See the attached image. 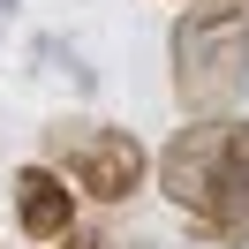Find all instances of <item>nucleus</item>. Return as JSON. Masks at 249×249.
Here are the masks:
<instances>
[{"instance_id": "nucleus-1", "label": "nucleus", "mask_w": 249, "mask_h": 249, "mask_svg": "<svg viewBox=\"0 0 249 249\" xmlns=\"http://www.w3.org/2000/svg\"><path fill=\"white\" fill-rule=\"evenodd\" d=\"M159 189L189 219L196 242L249 249V121H234V113L181 121L174 143L159 151Z\"/></svg>"}, {"instance_id": "nucleus-2", "label": "nucleus", "mask_w": 249, "mask_h": 249, "mask_svg": "<svg viewBox=\"0 0 249 249\" xmlns=\"http://www.w3.org/2000/svg\"><path fill=\"white\" fill-rule=\"evenodd\" d=\"M174 61V98H181L189 121H212V113H234L249 91V16L242 0H196L181 8L166 38Z\"/></svg>"}, {"instance_id": "nucleus-3", "label": "nucleus", "mask_w": 249, "mask_h": 249, "mask_svg": "<svg viewBox=\"0 0 249 249\" xmlns=\"http://www.w3.org/2000/svg\"><path fill=\"white\" fill-rule=\"evenodd\" d=\"M46 166H61L91 204H128L143 189V174H151V151L136 143V128L61 113V121H46Z\"/></svg>"}, {"instance_id": "nucleus-4", "label": "nucleus", "mask_w": 249, "mask_h": 249, "mask_svg": "<svg viewBox=\"0 0 249 249\" xmlns=\"http://www.w3.org/2000/svg\"><path fill=\"white\" fill-rule=\"evenodd\" d=\"M76 196L83 189H68L61 166H16V181H8L16 227L31 234V242H68V234H76Z\"/></svg>"}, {"instance_id": "nucleus-5", "label": "nucleus", "mask_w": 249, "mask_h": 249, "mask_svg": "<svg viewBox=\"0 0 249 249\" xmlns=\"http://www.w3.org/2000/svg\"><path fill=\"white\" fill-rule=\"evenodd\" d=\"M53 249H113V242H98V234H68V242H53Z\"/></svg>"}, {"instance_id": "nucleus-6", "label": "nucleus", "mask_w": 249, "mask_h": 249, "mask_svg": "<svg viewBox=\"0 0 249 249\" xmlns=\"http://www.w3.org/2000/svg\"><path fill=\"white\" fill-rule=\"evenodd\" d=\"M181 8H189V0H181Z\"/></svg>"}]
</instances>
